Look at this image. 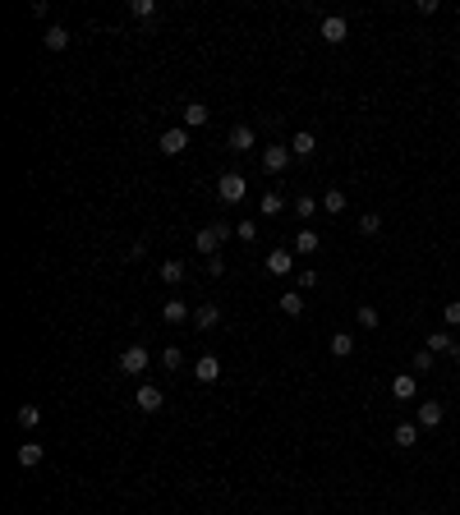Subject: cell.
I'll use <instances>...</instances> for the list:
<instances>
[{"label":"cell","instance_id":"1","mask_svg":"<svg viewBox=\"0 0 460 515\" xmlns=\"http://www.w3.org/2000/svg\"><path fill=\"white\" fill-rule=\"evenodd\" d=\"M230 240V226H221V221H212V226H203L198 235H194V249H198L203 258H216L221 253V244Z\"/></svg>","mask_w":460,"mask_h":515},{"label":"cell","instance_id":"2","mask_svg":"<svg viewBox=\"0 0 460 515\" xmlns=\"http://www.w3.org/2000/svg\"><path fill=\"white\" fill-rule=\"evenodd\" d=\"M216 198L230 203V207H235V203H244V198H249V180L240 175V170H226V175L216 180Z\"/></svg>","mask_w":460,"mask_h":515},{"label":"cell","instance_id":"3","mask_svg":"<svg viewBox=\"0 0 460 515\" xmlns=\"http://www.w3.org/2000/svg\"><path fill=\"white\" fill-rule=\"evenodd\" d=\"M148 364H152V359H148V350H143V345H124L120 350V373H124V378L148 373Z\"/></svg>","mask_w":460,"mask_h":515},{"label":"cell","instance_id":"4","mask_svg":"<svg viewBox=\"0 0 460 515\" xmlns=\"http://www.w3.org/2000/svg\"><path fill=\"white\" fill-rule=\"evenodd\" d=\"M290 161H295V152L286 148V143H272V148H262V170H267V175H281Z\"/></svg>","mask_w":460,"mask_h":515},{"label":"cell","instance_id":"5","mask_svg":"<svg viewBox=\"0 0 460 515\" xmlns=\"http://www.w3.org/2000/svg\"><path fill=\"white\" fill-rule=\"evenodd\" d=\"M345 37H350V19H345V14H327V19H322V42H327V46H341Z\"/></svg>","mask_w":460,"mask_h":515},{"label":"cell","instance_id":"6","mask_svg":"<svg viewBox=\"0 0 460 515\" xmlns=\"http://www.w3.org/2000/svg\"><path fill=\"white\" fill-rule=\"evenodd\" d=\"M157 148L166 152V157H180V152L189 148V129H184V124H175V129H166V134L157 138Z\"/></svg>","mask_w":460,"mask_h":515},{"label":"cell","instance_id":"7","mask_svg":"<svg viewBox=\"0 0 460 515\" xmlns=\"http://www.w3.org/2000/svg\"><path fill=\"white\" fill-rule=\"evenodd\" d=\"M134 405L143 409V414H157V409L166 405V396H161V387H152V382H143V387H138V396H134Z\"/></svg>","mask_w":460,"mask_h":515},{"label":"cell","instance_id":"8","mask_svg":"<svg viewBox=\"0 0 460 515\" xmlns=\"http://www.w3.org/2000/svg\"><path fill=\"white\" fill-rule=\"evenodd\" d=\"M262 267H267L272 276H290L295 272V253L290 249H272V253L262 258Z\"/></svg>","mask_w":460,"mask_h":515},{"label":"cell","instance_id":"9","mask_svg":"<svg viewBox=\"0 0 460 515\" xmlns=\"http://www.w3.org/2000/svg\"><path fill=\"white\" fill-rule=\"evenodd\" d=\"M226 143H230V152H249V148H258V134H253L249 124H235L226 134Z\"/></svg>","mask_w":460,"mask_h":515},{"label":"cell","instance_id":"10","mask_svg":"<svg viewBox=\"0 0 460 515\" xmlns=\"http://www.w3.org/2000/svg\"><path fill=\"white\" fill-rule=\"evenodd\" d=\"M194 378H198L203 387H207V382H216V378H221V359H216V354H203V359H194Z\"/></svg>","mask_w":460,"mask_h":515},{"label":"cell","instance_id":"11","mask_svg":"<svg viewBox=\"0 0 460 515\" xmlns=\"http://www.w3.org/2000/svg\"><path fill=\"white\" fill-rule=\"evenodd\" d=\"M161 318H166L170 327H180V322H194V313H189V304L184 299H166L161 304Z\"/></svg>","mask_w":460,"mask_h":515},{"label":"cell","instance_id":"12","mask_svg":"<svg viewBox=\"0 0 460 515\" xmlns=\"http://www.w3.org/2000/svg\"><path fill=\"white\" fill-rule=\"evenodd\" d=\"M19 465H23V470H37V465H42L46 460V451H42V442H23V446H19V455H14Z\"/></svg>","mask_w":460,"mask_h":515},{"label":"cell","instance_id":"13","mask_svg":"<svg viewBox=\"0 0 460 515\" xmlns=\"http://www.w3.org/2000/svg\"><path fill=\"white\" fill-rule=\"evenodd\" d=\"M180 115H184V129H203V124L212 120V111L203 106V102H189V106H184Z\"/></svg>","mask_w":460,"mask_h":515},{"label":"cell","instance_id":"14","mask_svg":"<svg viewBox=\"0 0 460 515\" xmlns=\"http://www.w3.org/2000/svg\"><path fill=\"white\" fill-rule=\"evenodd\" d=\"M216 322H221V308H216V304H198V308H194V327H198V332H212Z\"/></svg>","mask_w":460,"mask_h":515},{"label":"cell","instance_id":"15","mask_svg":"<svg viewBox=\"0 0 460 515\" xmlns=\"http://www.w3.org/2000/svg\"><path fill=\"white\" fill-rule=\"evenodd\" d=\"M414 391H419L414 373H396V378H391V396H396V400H414Z\"/></svg>","mask_w":460,"mask_h":515},{"label":"cell","instance_id":"16","mask_svg":"<svg viewBox=\"0 0 460 515\" xmlns=\"http://www.w3.org/2000/svg\"><path fill=\"white\" fill-rule=\"evenodd\" d=\"M42 46H46V51H65V46H69V28H60V23H51V28L42 32Z\"/></svg>","mask_w":460,"mask_h":515},{"label":"cell","instance_id":"17","mask_svg":"<svg viewBox=\"0 0 460 515\" xmlns=\"http://www.w3.org/2000/svg\"><path fill=\"white\" fill-rule=\"evenodd\" d=\"M428 350H433V354H456V336H451V332H428Z\"/></svg>","mask_w":460,"mask_h":515},{"label":"cell","instance_id":"18","mask_svg":"<svg viewBox=\"0 0 460 515\" xmlns=\"http://www.w3.org/2000/svg\"><path fill=\"white\" fill-rule=\"evenodd\" d=\"M442 414L446 409L437 405V400H424V405H419V428H437L442 424Z\"/></svg>","mask_w":460,"mask_h":515},{"label":"cell","instance_id":"19","mask_svg":"<svg viewBox=\"0 0 460 515\" xmlns=\"http://www.w3.org/2000/svg\"><path fill=\"white\" fill-rule=\"evenodd\" d=\"M290 152L295 157H313V152H318V138L308 134V129H299V134L290 138Z\"/></svg>","mask_w":460,"mask_h":515},{"label":"cell","instance_id":"20","mask_svg":"<svg viewBox=\"0 0 460 515\" xmlns=\"http://www.w3.org/2000/svg\"><path fill=\"white\" fill-rule=\"evenodd\" d=\"M322 212H327V216L345 212V189H327V194H322Z\"/></svg>","mask_w":460,"mask_h":515},{"label":"cell","instance_id":"21","mask_svg":"<svg viewBox=\"0 0 460 515\" xmlns=\"http://www.w3.org/2000/svg\"><path fill=\"white\" fill-rule=\"evenodd\" d=\"M322 249V240H318V230H299V235H295V253H318Z\"/></svg>","mask_w":460,"mask_h":515},{"label":"cell","instance_id":"22","mask_svg":"<svg viewBox=\"0 0 460 515\" xmlns=\"http://www.w3.org/2000/svg\"><path fill=\"white\" fill-rule=\"evenodd\" d=\"M332 354H336V359H350L354 354V332H336L332 336Z\"/></svg>","mask_w":460,"mask_h":515},{"label":"cell","instance_id":"23","mask_svg":"<svg viewBox=\"0 0 460 515\" xmlns=\"http://www.w3.org/2000/svg\"><path fill=\"white\" fill-rule=\"evenodd\" d=\"M161 281H166V286H180L184 281V262L180 258H166V262H161Z\"/></svg>","mask_w":460,"mask_h":515},{"label":"cell","instance_id":"24","mask_svg":"<svg viewBox=\"0 0 460 515\" xmlns=\"http://www.w3.org/2000/svg\"><path fill=\"white\" fill-rule=\"evenodd\" d=\"M281 313H286V318H299V313H304V295L286 290V295H281Z\"/></svg>","mask_w":460,"mask_h":515},{"label":"cell","instance_id":"25","mask_svg":"<svg viewBox=\"0 0 460 515\" xmlns=\"http://www.w3.org/2000/svg\"><path fill=\"white\" fill-rule=\"evenodd\" d=\"M295 216H299V221H313V216H318V198L299 194V198H295Z\"/></svg>","mask_w":460,"mask_h":515},{"label":"cell","instance_id":"26","mask_svg":"<svg viewBox=\"0 0 460 515\" xmlns=\"http://www.w3.org/2000/svg\"><path fill=\"white\" fill-rule=\"evenodd\" d=\"M286 212V198L276 194V189H267V194H262V216H281Z\"/></svg>","mask_w":460,"mask_h":515},{"label":"cell","instance_id":"27","mask_svg":"<svg viewBox=\"0 0 460 515\" xmlns=\"http://www.w3.org/2000/svg\"><path fill=\"white\" fill-rule=\"evenodd\" d=\"M414 442H419V424H400L396 428V446H400V451H410Z\"/></svg>","mask_w":460,"mask_h":515},{"label":"cell","instance_id":"28","mask_svg":"<svg viewBox=\"0 0 460 515\" xmlns=\"http://www.w3.org/2000/svg\"><path fill=\"white\" fill-rule=\"evenodd\" d=\"M129 14H134V19H152L157 14V0H129Z\"/></svg>","mask_w":460,"mask_h":515},{"label":"cell","instance_id":"29","mask_svg":"<svg viewBox=\"0 0 460 515\" xmlns=\"http://www.w3.org/2000/svg\"><path fill=\"white\" fill-rule=\"evenodd\" d=\"M37 424H42V409H37V405L19 409V428H37Z\"/></svg>","mask_w":460,"mask_h":515},{"label":"cell","instance_id":"30","mask_svg":"<svg viewBox=\"0 0 460 515\" xmlns=\"http://www.w3.org/2000/svg\"><path fill=\"white\" fill-rule=\"evenodd\" d=\"M161 364H166V368H184V350L180 345H166V350H161Z\"/></svg>","mask_w":460,"mask_h":515},{"label":"cell","instance_id":"31","mask_svg":"<svg viewBox=\"0 0 460 515\" xmlns=\"http://www.w3.org/2000/svg\"><path fill=\"white\" fill-rule=\"evenodd\" d=\"M378 308H373V304H359V327H368V332H373V327H378Z\"/></svg>","mask_w":460,"mask_h":515},{"label":"cell","instance_id":"32","mask_svg":"<svg viewBox=\"0 0 460 515\" xmlns=\"http://www.w3.org/2000/svg\"><path fill=\"white\" fill-rule=\"evenodd\" d=\"M359 230H364V235H378V230H382V216H378V212H364V216H359Z\"/></svg>","mask_w":460,"mask_h":515},{"label":"cell","instance_id":"33","mask_svg":"<svg viewBox=\"0 0 460 515\" xmlns=\"http://www.w3.org/2000/svg\"><path fill=\"white\" fill-rule=\"evenodd\" d=\"M235 235H240L244 244H253V240H258V226H253V221H240V226H235Z\"/></svg>","mask_w":460,"mask_h":515},{"label":"cell","instance_id":"34","mask_svg":"<svg viewBox=\"0 0 460 515\" xmlns=\"http://www.w3.org/2000/svg\"><path fill=\"white\" fill-rule=\"evenodd\" d=\"M442 318H446V327H460V299H451L442 308Z\"/></svg>","mask_w":460,"mask_h":515},{"label":"cell","instance_id":"35","mask_svg":"<svg viewBox=\"0 0 460 515\" xmlns=\"http://www.w3.org/2000/svg\"><path fill=\"white\" fill-rule=\"evenodd\" d=\"M433 368V350H419V354H414V373H428Z\"/></svg>","mask_w":460,"mask_h":515},{"label":"cell","instance_id":"36","mask_svg":"<svg viewBox=\"0 0 460 515\" xmlns=\"http://www.w3.org/2000/svg\"><path fill=\"white\" fill-rule=\"evenodd\" d=\"M318 286V272H313V267H308V272H299V290H313Z\"/></svg>","mask_w":460,"mask_h":515},{"label":"cell","instance_id":"37","mask_svg":"<svg viewBox=\"0 0 460 515\" xmlns=\"http://www.w3.org/2000/svg\"><path fill=\"white\" fill-rule=\"evenodd\" d=\"M207 272H212V276H221V272H226V258H221V253H216V258H207Z\"/></svg>","mask_w":460,"mask_h":515},{"label":"cell","instance_id":"38","mask_svg":"<svg viewBox=\"0 0 460 515\" xmlns=\"http://www.w3.org/2000/svg\"><path fill=\"white\" fill-rule=\"evenodd\" d=\"M456 368H460V350H456Z\"/></svg>","mask_w":460,"mask_h":515},{"label":"cell","instance_id":"39","mask_svg":"<svg viewBox=\"0 0 460 515\" xmlns=\"http://www.w3.org/2000/svg\"><path fill=\"white\" fill-rule=\"evenodd\" d=\"M456 65H460V51H456Z\"/></svg>","mask_w":460,"mask_h":515},{"label":"cell","instance_id":"40","mask_svg":"<svg viewBox=\"0 0 460 515\" xmlns=\"http://www.w3.org/2000/svg\"><path fill=\"white\" fill-rule=\"evenodd\" d=\"M456 19H460V14H456Z\"/></svg>","mask_w":460,"mask_h":515}]
</instances>
